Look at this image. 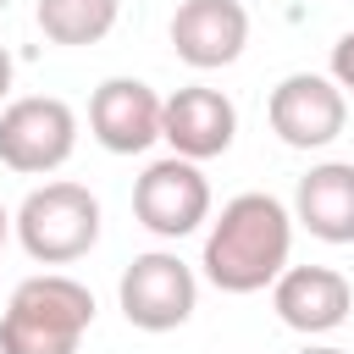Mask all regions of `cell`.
Listing matches in <instances>:
<instances>
[{
	"label": "cell",
	"instance_id": "obj_1",
	"mask_svg": "<svg viewBox=\"0 0 354 354\" xmlns=\"http://www.w3.org/2000/svg\"><path fill=\"white\" fill-rule=\"evenodd\" d=\"M293 254V210L277 194H238L205 232V277L221 293H260L282 277Z\"/></svg>",
	"mask_w": 354,
	"mask_h": 354
},
{
	"label": "cell",
	"instance_id": "obj_2",
	"mask_svg": "<svg viewBox=\"0 0 354 354\" xmlns=\"http://www.w3.org/2000/svg\"><path fill=\"white\" fill-rule=\"evenodd\" d=\"M94 326V293L66 271H39L11 288L0 315V354H77Z\"/></svg>",
	"mask_w": 354,
	"mask_h": 354
},
{
	"label": "cell",
	"instance_id": "obj_3",
	"mask_svg": "<svg viewBox=\"0 0 354 354\" xmlns=\"http://www.w3.org/2000/svg\"><path fill=\"white\" fill-rule=\"evenodd\" d=\"M11 227H17V243L28 249V260H39V266H72V260H83L100 243V199L83 183L55 177V183L33 188L17 205Z\"/></svg>",
	"mask_w": 354,
	"mask_h": 354
},
{
	"label": "cell",
	"instance_id": "obj_4",
	"mask_svg": "<svg viewBox=\"0 0 354 354\" xmlns=\"http://www.w3.org/2000/svg\"><path fill=\"white\" fill-rule=\"evenodd\" d=\"M116 304L138 332H177L199 304V277L171 249H149V254H133V266L122 271Z\"/></svg>",
	"mask_w": 354,
	"mask_h": 354
},
{
	"label": "cell",
	"instance_id": "obj_5",
	"mask_svg": "<svg viewBox=\"0 0 354 354\" xmlns=\"http://www.w3.org/2000/svg\"><path fill=\"white\" fill-rule=\"evenodd\" d=\"M77 149V111L55 94H28L0 111V166L22 177H44L66 166Z\"/></svg>",
	"mask_w": 354,
	"mask_h": 354
},
{
	"label": "cell",
	"instance_id": "obj_6",
	"mask_svg": "<svg viewBox=\"0 0 354 354\" xmlns=\"http://www.w3.org/2000/svg\"><path fill=\"white\" fill-rule=\"evenodd\" d=\"M133 216L155 238H188V232H199L210 221V183H205L199 160H183V155L149 160L144 177L133 183Z\"/></svg>",
	"mask_w": 354,
	"mask_h": 354
},
{
	"label": "cell",
	"instance_id": "obj_7",
	"mask_svg": "<svg viewBox=\"0 0 354 354\" xmlns=\"http://www.w3.org/2000/svg\"><path fill=\"white\" fill-rule=\"evenodd\" d=\"M266 122L288 149H326L348 122V94L326 72H288L266 100Z\"/></svg>",
	"mask_w": 354,
	"mask_h": 354
},
{
	"label": "cell",
	"instance_id": "obj_8",
	"mask_svg": "<svg viewBox=\"0 0 354 354\" xmlns=\"http://www.w3.org/2000/svg\"><path fill=\"white\" fill-rule=\"evenodd\" d=\"M160 138L183 160H216L238 138V105L221 88L188 83V88H177V94L160 100Z\"/></svg>",
	"mask_w": 354,
	"mask_h": 354
},
{
	"label": "cell",
	"instance_id": "obj_9",
	"mask_svg": "<svg viewBox=\"0 0 354 354\" xmlns=\"http://www.w3.org/2000/svg\"><path fill=\"white\" fill-rule=\"evenodd\" d=\"M249 44V11L243 0H183L171 11V50L194 72L232 66Z\"/></svg>",
	"mask_w": 354,
	"mask_h": 354
},
{
	"label": "cell",
	"instance_id": "obj_10",
	"mask_svg": "<svg viewBox=\"0 0 354 354\" xmlns=\"http://www.w3.org/2000/svg\"><path fill=\"white\" fill-rule=\"evenodd\" d=\"M88 133L111 155H144L160 138V94L144 77H105L88 100Z\"/></svg>",
	"mask_w": 354,
	"mask_h": 354
},
{
	"label": "cell",
	"instance_id": "obj_11",
	"mask_svg": "<svg viewBox=\"0 0 354 354\" xmlns=\"http://www.w3.org/2000/svg\"><path fill=\"white\" fill-rule=\"evenodd\" d=\"M271 310L282 315V326L321 337V332H337L348 321L354 288L332 266H282V277L271 282Z\"/></svg>",
	"mask_w": 354,
	"mask_h": 354
},
{
	"label": "cell",
	"instance_id": "obj_12",
	"mask_svg": "<svg viewBox=\"0 0 354 354\" xmlns=\"http://www.w3.org/2000/svg\"><path fill=\"white\" fill-rule=\"evenodd\" d=\"M293 221L321 243H354V160H321L293 188Z\"/></svg>",
	"mask_w": 354,
	"mask_h": 354
},
{
	"label": "cell",
	"instance_id": "obj_13",
	"mask_svg": "<svg viewBox=\"0 0 354 354\" xmlns=\"http://www.w3.org/2000/svg\"><path fill=\"white\" fill-rule=\"evenodd\" d=\"M33 17H39V33H44L50 44L83 50V44H100V39L116 28L122 0H39Z\"/></svg>",
	"mask_w": 354,
	"mask_h": 354
},
{
	"label": "cell",
	"instance_id": "obj_14",
	"mask_svg": "<svg viewBox=\"0 0 354 354\" xmlns=\"http://www.w3.org/2000/svg\"><path fill=\"white\" fill-rule=\"evenodd\" d=\"M343 94H354V33H343L337 44H332V72H326Z\"/></svg>",
	"mask_w": 354,
	"mask_h": 354
},
{
	"label": "cell",
	"instance_id": "obj_15",
	"mask_svg": "<svg viewBox=\"0 0 354 354\" xmlns=\"http://www.w3.org/2000/svg\"><path fill=\"white\" fill-rule=\"evenodd\" d=\"M11 77H17V66H11V50L0 44V100L11 94Z\"/></svg>",
	"mask_w": 354,
	"mask_h": 354
},
{
	"label": "cell",
	"instance_id": "obj_16",
	"mask_svg": "<svg viewBox=\"0 0 354 354\" xmlns=\"http://www.w3.org/2000/svg\"><path fill=\"white\" fill-rule=\"evenodd\" d=\"M299 354H348V348H332V343H310V348H299Z\"/></svg>",
	"mask_w": 354,
	"mask_h": 354
},
{
	"label": "cell",
	"instance_id": "obj_17",
	"mask_svg": "<svg viewBox=\"0 0 354 354\" xmlns=\"http://www.w3.org/2000/svg\"><path fill=\"white\" fill-rule=\"evenodd\" d=\"M6 238H11V210L0 205V249H6Z\"/></svg>",
	"mask_w": 354,
	"mask_h": 354
}]
</instances>
